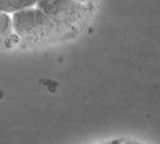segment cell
Returning <instances> with one entry per match:
<instances>
[{"label":"cell","instance_id":"cell-1","mask_svg":"<svg viewBox=\"0 0 160 144\" xmlns=\"http://www.w3.org/2000/svg\"><path fill=\"white\" fill-rule=\"evenodd\" d=\"M13 29L18 38L29 42H43L57 37L59 30L55 24L37 7H30L12 15Z\"/></svg>","mask_w":160,"mask_h":144},{"label":"cell","instance_id":"cell-2","mask_svg":"<svg viewBox=\"0 0 160 144\" xmlns=\"http://www.w3.org/2000/svg\"><path fill=\"white\" fill-rule=\"evenodd\" d=\"M36 7L45 12L61 31L74 29L88 13L87 5L76 0H38Z\"/></svg>","mask_w":160,"mask_h":144},{"label":"cell","instance_id":"cell-3","mask_svg":"<svg viewBox=\"0 0 160 144\" xmlns=\"http://www.w3.org/2000/svg\"><path fill=\"white\" fill-rule=\"evenodd\" d=\"M13 20L9 13L0 12V46H5L13 38ZM16 34V33H15Z\"/></svg>","mask_w":160,"mask_h":144},{"label":"cell","instance_id":"cell-4","mask_svg":"<svg viewBox=\"0 0 160 144\" xmlns=\"http://www.w3.org/2000/svg\"><path fill=\"white\" fill-rule=\"evenodd\" d=\"M38 0H0V12L4 13H15L25 8L36 7Z\"/></svg>","mask_w":160,"mask_h":144},{"label":"cell","instance_id":"cell-5","mask_svg":"<svg viewBox=\"0 0 160 144\" xmlns=\"http://www.w3.org/2000/svg\"><path fill=\"white\" fill-rule=\"evenodd\" d=\"M118 144H143V143L138 142V140H121Z\"/></svg>","mask_w":160,"mask_h":144},{"label":"cell","instance_id":"cell-6","mask_svg":"<svg viewBox=\"0 0 160 144\" xmlns=\"http://www.w3.org/2000/svg\"><path fill=\"white\" fill-rule=\"evenodd\" d=\"M121 140H112V142H106V143H102V144H118Z\"/></svg>","mask_w":160,"mask_h":144},{"label":"cell","instance_id":"cell-7","mask_svg":"<svg viewBox=\"0 0 160 144\" xmlns=\"http://www.w3.org/2000/svg\"><path fill=\"white\" fill-rule=\"evenodd\" d=\"M76 2H79V3H83V4H85V3H88L89 0H76Z\"/></svg>","mask_w":160,"mask_h":144}]
</instances>
